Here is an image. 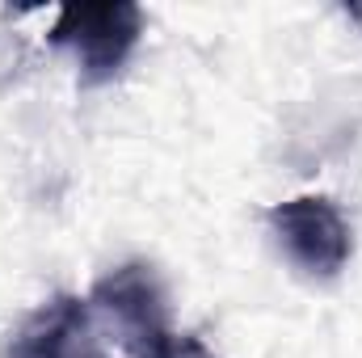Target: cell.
Segmentation results:
<instances>
[{
	"mask_svg": "<svg viewBox=\"0 0 362 358\" xmlns=\"http://www.w3.org/2000/svg\"><path fill=\"white\" fill-rule=\"evenodd\" d=\"M346 13H350L354 21H362V4H354V8H346Z\"/></svg>",
	"mask_w": 362,
	"mask_h": 358,
	"instance_id": "6",
	"label": "cell"
},
{
	"mask_svg": "<svg viewBox=\"0 0 362 358\" xmlns=\"http://www.w3.org/2000/svg\"><path fill=\"white\" fill-rule=\"evenodd\" d=\"M8 358H105L93 312L76 295H55L38 304L8 337Z\"/></svg>",
	"mask_w": 362,
	"mask_h": 358,
	"instance_id": "4",
	"label": "cell"
},
{
	"mask_svg": "<svg viewBox=\"0 0 362 358\" xmlns=\"http://www.w3.org/2000/svg\"><path fill=\"white\" fill-rule=\"evenodd\" d=\"M139 34H144V8L131 0H105V4H64L47 38L51 47L76 51L85 85H105L131 59Z\"/></svg>",
	"mask_w": 362,
	"mask_h": 358,
	"instance_id": "2",
	"label": "cell"
},
{
	"mask_svg": "<svg viewBox=\"0 0 362 358\" xmlns=\"http://www.w3.org/2000/svg\"><path fill=\"white\" fill-rule=\"evenodd\" d=\"M156 358H219V354H215L206 342H198V337H173Z\"/></svg>",
	"mask_w": 362,
	"mask_h": 358,
	"instance_id": "5",
	"label": "cell"
},
{
	"mask_svg": "<svg viewBox=\"0 0 362 358\" xmlns=\"http://www.w3.org/2000/svg\"><path fill=\"white\" fill-rule=\"evenodd\" d=\"M89 312L110 325V333L131 358H156L173 342L169 291L148 262H122L101 274L89 291Z\"/></svg>",
	"mask_w": 362,
	"mask_h": 358,
	"instance_id": "1",
	"label": "cell"
},
{
	"mask_svg": "<svg viewBox=\"0 0 362 358\" xmlns=\"http://www.w3.org/2000/svg\"><path fill=\"white\" fill-rule=\"evenodd\" d=\"M266 224L278 249L286 253V262L299 266L308 278H337L354 253L350 224L337 211V202L325 194H299V198L274 202L266 211Z\"/></svg>",
	"mask_w": 362,
	"mask_h": 358,
	"instance_id": "3",
	"label": "cell"
}]
</instances>
